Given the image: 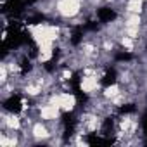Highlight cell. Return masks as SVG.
Masks as SVG:
<instances>
[{"label": "cell", "mask_w": 147, "mask_h": 147, "mask_svg": "<svg viewBox=\"0 0 147 147\" xmlns=\"http://www.w3.org/2000/svg\"><path fill=\"white\" fill-rule=\"evenodd\" d=\"M83 0H57L55 4V12L62 19H75L76 16L82 14Z\"/></svg>", "instance_id": "1"}, {"label": "cell", "mask_w": 147, "mask_h": 147, "mask_svg": "<svg viewBox=\"0 0 147 147\" xmlns=\"http://www.w3.org/2000/svg\"><path fill=\"white\" fill-rule=\"evenodd\" d=\"M100 80L99 75H82L80 78V90L85 94V95H95L97 90L100 88Z\"/></svg>", "instance_id": "2"}]
</instances>
